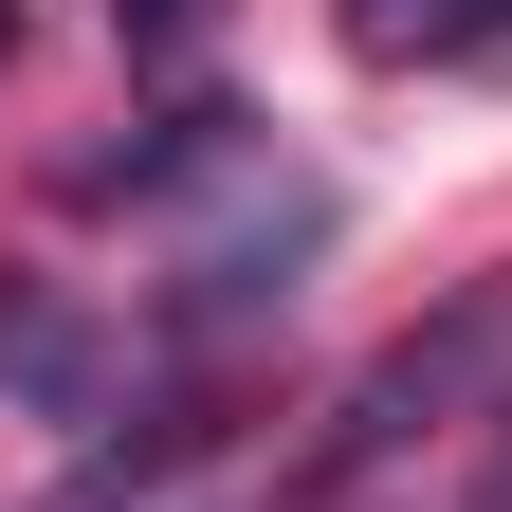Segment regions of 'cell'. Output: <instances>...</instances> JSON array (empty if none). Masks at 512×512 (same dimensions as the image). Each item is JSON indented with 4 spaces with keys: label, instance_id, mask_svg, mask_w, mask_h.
I'll return each mask as SVG.
<instances>
[{
    "label": "cell",
    "instance_id": "cell-2",
    "mask_svg": "<svg viewBox=\"0 0 512 512\" xmlns=\"http://www.w3.org/2000/svg\"><path fill=\"white\" fill-rule=\"evenodd\" d=\"M348 37H366V55H494L512 0H348Z\"/></svg>",
    "mask_w": 512,
    "mask_h": 512
},
{
    "label": "cell",
    "instance_id": "cell-1",
    "mask_svg": "<svg viewBox=\"0 0 512 512\" xmlns=\"http://www.w3.org/2000/svg\"><path fill=\"white\" fill-rule=\"evenodd\" d=\"M0 384H19L37 421H92V384H110V348L74 330L55 293H0Z\"/></svg>",
    "mask_w": 512,
    "mask_h": 512
},
{
    "label": "cell",
    "instance_id": "cell-4",
    "mask_svg": "<svg viewBox=\"0 0 512 512\" xmlns=\"http://www.w3.org/2000/svg\"><path fill=\"white\" fill-rule=\"evenodd\" d=\"M0 55H19V0H0Z\"/></svg>",
    "mask_w": 512,
    "mask_h": 512
},
{
    "label": "cell",
    "instance_id": "cell-5",
    "mask_svg": "<svg viewBox=\"0 0 512 512\" xmlns=\"http://www.w3.org/2000/svg\"><path fill=\"white\" fill-rule=\"evenodd\" d=\"M494 512H512V476H494Z\"/></svg>",
    "mask_w": 512,
    "mask_h": 512
},
{
    "label": "cell",
    "instance_id": "cell-3",
    "mask_svg": "<svg viewBox=\"0 0 512 512\" xmlns=\"http://www.w3.org/2000/svg\"><path fill=\"white\" fill-rule=\"evenodd\" d=\"M202 19H220V0H110V37H128V55H183Z\"/></svg>",
    "mask_w": 512,
    "mask_h": 512
}]
</instances>
